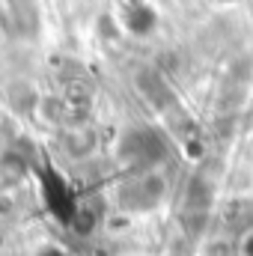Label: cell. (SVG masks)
I'll return each instance as SVG.
<instances>
[{
    "mask_svg": "<svg viewBox=\"0 0 253 256\" xmlns=\"http://www.w3.org/2000/svg\"><path fill=\"white\" fill-rule=\"evenodd\" d=\"M242 256H253V232H248L242 242Z\"/></svg>",
    "mask_w": 253,
    "mask_h": 256,
    "instance_id": "cell-1",
    "label": "cell"
}]
</instances>
